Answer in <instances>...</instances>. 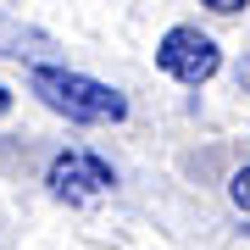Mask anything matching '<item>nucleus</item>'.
I'll use <instances>...</instances> for the list:
<instances>
[{"label":"nucleus","mask_w":250,"mask_h":250,"mask_svg":"<svg viewBox=\"0 0 250 250\" xmlns=\"http://www.w3.org/2000/svg\"><path fill=\"white\" fill-rule=\"evenodd\" d=\"M50 50L45 34H34V28H17L11 17H0V56H39Z\"/></svg>","instance_id":"obj_4"},{"label":"nucleus","mask_w":250,"mask_h":250,"mask_svg":"<svg viewBox=\"0 0 250 250\" xmlns=\"http://www.w3.org/2000/svg\"><path fill=\"white\" fill-rule=\"evenodd\" d=\"M239 83H245V89H250V62H239Z\"/></svg>","instance_id":"obj_8"},{"label":"nucleus","mask_w":250,"mask_h":250,"mask_svg":"<svg viewBox=\"0 0 250 250\" xmlns=\"http://www.w3.org/2000/svg\"><path fill=\"white\" fill-rule=\"evenodd\" d=\"M45 184H50L56 200H67V206H89V200H100V195H111L117 172H111L95 150H62V156H50Z\"/></svg>","instance_id":"obj_3"},{"label":"nucleus","mask_w":250,"mask_h":250,"mask_svg":"<svg viewBox=\"0 0 250 250\" xmlns=\"http://www.w3.org/2000/svg\"><path fill=\"white\" fill-rule=\"evenodd\" d=\"M6 111H11V89L0 83V117H6Z\"/></svg>","instance_id":"obj_7"},{"label":"nucleus","mask_w":250,"mask_h":250,"mask_svg":"<svg viewBox=\"0 0 250 250\" xmlns=\"http://www.w3.org/2000/svg\"><path fill=\"white\" fill-rule=\"evenodd\" d=\"M28 89L45 100L56 117H67V123H123V117H128L123 89L89 78V72H72V67L34 62V67H28Z\"/></svg>","instance_id":"obj_1"},{"label":"nucleus","mask_w":250,"mask_h":250,"mask_svg":"<svg viewBox=\"0 0 250 250\" xmlns=\"http://www.w3.org/2000/svg\"><path fill=\"white\" fill-rule=\"evenodd\" d=\"M200 6H211V11H217V17H233V11H245V6H250V0H200Z\"/></svg>","instance_id":"obj_6"},{"label":"nucleus","mask_w":250,"mask_h":250,"mask_svg":"<svg viewBox=\"0 0 250 250\" xmlns=\"http://www.w3.org/2000/svg\"><path fill=\"white\" fill-rule=\"evenodd\" d=\"M228 195H233V206H239V211H250V161L239 172H233V184H228Z\"/></svg>","instance_id":"obj_5"},{"label":"nucleus","mask_w":250,"mask_h":250,"mask_svg":"<svg viewBox=\"0 0 250 250\" xmlns=\"http://www.w3.org/2000/svg\"><path fill=\"white\" fill-rule=\"evenodd\" d=\"M156 67L167 72V78H178V83H206V78H217V67H223V50H217L211 34L178 22V28H167V34H161Z\"/></svg>","instance_id":"obj_2"},{"label":"nucleus","mask_w":250,"mask_h":250,"mask_svg":"<svg viewBox=\"0 0 250 250\" xmlns=\"http://www.w3.org/2000/svg\"><path fill=\"white\" fill-rule=\"evenodd\" d=\"M239 233H245V239H250V211H245V228H239Z\"/></svg>","instance_id":"obj_9"}]
</instances>
